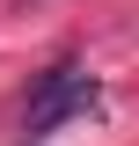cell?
<instances>
[{"label": "cell", "mask_w": 139, "mask_h": 146, "mask_svg": "<svg viewBox=\"0 0 139 146\" xmlns=\"http://www.w3.org/2000/svg\"><path fill=\"white\" fill-rule=\"evenodd\" d=\"M95 102H103L95 73H81V66H51L44 80H37L29 110H22V131H29V139H44L51 124H66V117H88Z\"/></svg>", "instance_id": "cell-1"}]
</instances>
